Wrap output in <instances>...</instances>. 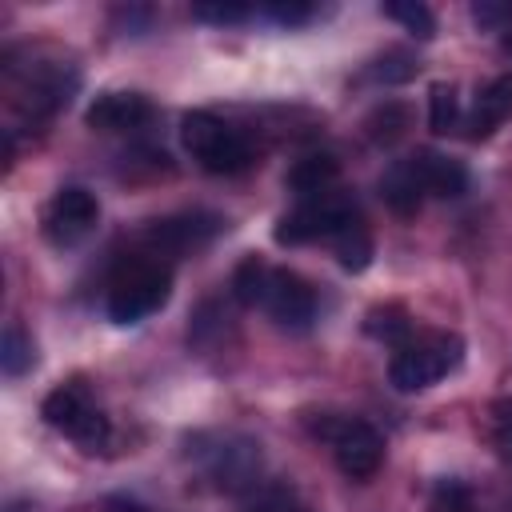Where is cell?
Masks as SVG:
<instances>
[{"label":"cell","instance_id":"8fae6325","mask_svg":"<svg viewBox=\"0 0 512 512\" xmlns=\"http://www.w3.org/2000/svg\"><path fill=\"white\" fill-rule=\"evenodd\" d=\"M84 120L96 132H132V128H140V124L152 120V104L140 92H100L88 104Z\"/></svg>","mask_w":512,"mask_h":512},{"label":"cell","instance_id":"277c9868","mask_svg":"<svg viewBox=\"0 0 512 512\" xmlns=\"http://www.w3.org/2000/svg\"><path fill=\"white\" fill-rule=\"evenodd\" d=\"M180 140L188 156L212 176H236L252 164V144L212 112H200V108L188 112L180 120Z\"/></svg>","mask_w":512,"mask_h":512},{"label":"cell","instance_id":"44dd1931","mask_svg":"<svg viewBox=\"0 0 512 512\" xmlns=\"http://www.w3.org/2000/svg\"><path fill=\"white\" fill-rule=\"evenodd\" d=\"M268 268H272V264H264L260 256H244V260L236 264V272H232V292H236V300H240V304H248V308H256V304H260V292H264Z\"/></svg>","mask_w":512,"mask_h":512},{"label":"cell","instance_id":"52a82bcc","mask_svg":"<svg viewBox=\"0 0 512 512\" xmlns=\"http://www.w3.org/2000/svg\"><path fill=\"white\" fill-rule=\"evenodd\" d=\"M260 308L284 328H308L312 316H316V292L292 268H268V280H264V292H260Z\"/></svg>","mask_w":512,"mask_h":512},{"label":"cell","instance_id":"5b68a950","mask_svg":"<svg viewBox=\"0 0 512 512\" xmlns=\"http://www.w3.org/2000/svg\"><path fill=\"white\" fill-rule=\"evenodd\" d=\"M360 220V208L348 192H320V196H304L292 212H284L272 228L276 244H312V240H336L344 228H352Z\"/></svg>","mask_w":512,"mask_h":512},{"label":"cell","instance_id":"ac0fdd59","mask_svg":"<svg viewBox=\"0 0 512 512\" xmlns=\"http://www.w3.org/2000/svg\"><path fill=\"white\" fill-rule=\"evenodd\" d=\"M32 364H36V352H32L28 332L20 324H8L4 328V344H0V368H4V376H24Z\"/></svg>","mask_w":512,"mask_h":512},{"label":"cell","instance_id":"d6986e66","mask_svg":"<svg viewBox=\"0 0 512 512\" xmlns=\"http://www.w3.org/2000/svg\"><path fill=\"white\" fill-rule=\"evenodd\" d=\"M380 12L388 20H396V24H404L416 40H432L436 36V16L416 0H392V4H380Z\"/></svg>","mask_w":512,"mask_h":512},{"label":"cell","instance_id":"ba28073f","mask_svg":"<svg viewBox=\"0 0 512 512\" xmlns=\"http://www.w3.org/2000/svg\"><path fill=\"white\" fill-rule=\"evenodd\" d=\"M208 476L224 492H244L260 480V444L248 436H216L212 448L200 452Z\"/></svg>","mask_w":512,"mask_h":512},{"label":"cell","instance_id":"83f0119b","mask_svg":"<svg viewBox=\"0 0 512 512\" xmlns=\"http://www.w3.org/2000/svg\"><path fill=\"white\" fill-rule=\"evenodd\" d=\"M276 24H284V28H296V24H308L312 16H316V8L312 4H296V0H288V4H268L264 8Z\"/></svg>","mask_w":512,"mask_h":512},{"label":"cell","instance_id":"4316f807","mask_svg":"<svg viewBox=\"0 0 512 512\" xmlns=\"http://www.w3.org/2000/svg\"><path fill=\"white\" fill-rule=\"evenodd\" d=\"M472 20L480 24V28H492V32H512V4L504 0H480V4H472Z\"/></svg>","mask_w":512,"mask_h":512},{"label":"cell","instance_id":"603a6c76","mask_svg":"<svg viewBox=\"0 0 512 512\" xmlns=\"http://www.w3.org/2000/svg\"><path fill=\"white\" fill-rule=\"evenodd\" d=\"M368 332L388 340V344H404L412 336V320L404 308H372L368 312Z\"/></svg>","mask_w":512,"mask_h":512},{"label":"cell","instance_id":"7402d4cb","mask_svg":"<svg viewBox=\"0 0 512 512\" xmlns=\"http://www.w3.org/2000/svg\"><path fill=\"white\" fill-rule=\"evenodd\" d=\"M416 68H420L416 56H408L404 48H388L384 56H376V60L368 64V76L380 80V84H400V80H412Z\"/></svg>","mask_w":512,"mask_h":512},{"label":"cell","instance_id":"4dcf8cb0","mask_svg":"<svg viewBox=\"0 0 512 512\" xmlns=\"http://www.w3.org/2000/svg\"><path fill=\"white\" fill-rule=\"evenodd\" d=\"M492 416H496V424H512V396L496 400V404H492Z\"/></svg>","mask_w":512,"mask_h":512},{"label":"cell","instance_id":"f546056e","mask_svg":"<svg viewBox=\"0 0 512 512\" xmlns=\"http://www.w3.org/2000/svg\"><path fill=\"white\" fill-rule=\"evenodd\" d=\"M104 512H148V508H144V504H136V500L116 496V500H108V504H104Z\"/></svg>","mask_w":512,"mask_h":512},{"label":"cell","instance_id":"f1b7e54d","mask_svg":"<svg viewBox=\"0 0 512 512\" xmlns=\"http://www.w3.org/2000/svg\"><path fill=\"white\" fill-rule=\"evenodd\" d=\"M496 448L504 460H512V424H496Z\"/></svg>","mask_w":512,"mask_h":512},{"label":"cell","instance_id":"cb8c5ba5","mask_svg":"<svg viewBox=\"0 0 512 512\" xmlns=\"http://www.w3.org/2000/svg\"><path fill=\"white\" fill-rule=\"evenodd\" d=\"M432 512H476V504H472V488L464 484V480H440L436 484V492H432V504H428Z\"/></svg>","mask_w":512,"mask_h":512},{"label":"cell","instance_id":"2e32d148","mask_svg":"<svg viewBox=\"0 0 512 512\" xmlns=\"http://www.w3.org/2000/svg\"><path fill=\"white\" fill-rule=\"evenodd\" d=\"M408 128H412V112H408V104H400V100H384V104H376V108L364 116V136H368L372 144H380V148L396 144Z\"/></svg>","mask_w":512,"mask_h":512},{"label":"cell","instance_id":"9c48e42d","mask_svg":"<svg viewBox=\"0 0 512 512\" xmlns=\"http://www.w3.org/2000/svg\"><path fill=\"white\" fill-rule=\"evenodd\" d=\"M96 220H100V200L88 188L68 184L44 208V236L64 248V244H76L80 236H88Z\"/></svg>","mask_w":512,"mask_h":512},{"label":"cell","instance_id":"5bb4252c","mask_svg":"<svg viewBox=\"0 0 512 512\" xmlns=\"http://www.w3.org/2000/svg\"><path fill=\"white\" fill-rule=\"evenodd\" d=\"M336 176H340V160H336L332 152H308V156H300V160L288 168L284 184L304 200V196L328 192V188L336 184Z\"/></svg>","mask_w":512,"mask_h":512},{"label":"cell","instance_id":"7c38bea8","mask_svg":"<svg viewBox=\"0 0 512 512\" xmlns=\"http://www.w3.org/2000/svg\"><path fill=\"white\" fill-rule=\"evenodd\" d=\"M508 116H512V72H500L496 80H488V84L476 92V104H472V112H468V120H464L468 140L492 136Z\"/></svg>","mask_w":512,"mask_h":512},{"label":"cell","instance_id":"30bf717a","mask_svg":"<svg viewBox=\"0 0 512 512\" xmlns=\"http://www.w3.org/2000/svg\"><path fill=\"white\" fill-rule=\"evenodd\" d=\"M220 216L212 212H180V216H164V220H152L148 232H144V244L152 248V256H184V252H196L204 248L216 232H220Z\"/></svg>","mask_w":512,"mask_h":512},{"label":"cell","instance_id":"6da1fadb","mask_svg":"<svg viewBox=\"0 0 512 512\" xmlns=\"http://www.w3.org/2000/svg\"><path fill=\"white\" fill-rule=\"evenodd\" d=\"M168 296H172L168 264H160V256H132L112 272L104 308L116 324H136V320L160 312L168 304Z\"/></svg>","mask_w":512,"mask_h":512},{"label":"cell","instance_id":"ffe728a7","mask_svg":"<svg viewBox=\"0 0 512 512\" xmlns=\"http://www.w3.org/2000/svg\"><path fill=\"white\" fill-rule=\"evenodd\" d=\"M332 244H336V256H340V264H344L348 272H364V268H368V260H372V240H368L364 220H356L352 228H344Z\"/></svg>","mask_w":512,"mask_h":512},{"label":"cell","instance_id":"1f68e13d","mask_svg":"<svg viewBox=\"0 0 512 512\" xmlns=\"http://www.w3.org/2000/svg\"><path fill=\"white\" fill-rule=\"evenodd\" d=\"M504 48H508V52H512V32H508V36H504Z\"/></svg>","mask_w":512,"mask_h":512},{"label":"cell","instance_id":"8992f818","mask_svg":"<svg viewBox=\"0 0 512 512\" xmlns=\"http://www.w3.org/2000/svg\"><path fill=\"white\" fill-rule=\"evenodd\" d=\"M40 416H44L56 432H64L68 440H76L80 448H100V444H108V436H112L108 416L88 400V392H84L80 384H60V388H52V392L44 396V404H40Z\"/></svg>","mask_w":512,"mask_h":512},{"label":"cell","instance_id":"d4e9b609","mask_svg":"<svg viewBox=\"0 0 512 512\" xmlns=\"http://www.w3.org/2000/svg\"><path fill=\"white\" fill-rule=\"evenodd\" d=\"M252 8L248 4H232V0H204V4H192V20H204V24H240L248 20Z\"/></svg>","mask_w":512,"mask_h":512},{"label":"cell","instance_id":"7a4b0ae2","mask_svg":"<svg viewBox=\"0 0 512 512\" xmlns=\"http://www.w3.org/2000/svg\"><path fill=\"white\" fill-rule=\"evenodd\" d=\"M464 360V340L456 332H412L404 344H396L388 360V380L396 392H420L456 372Z\"/></svg>","mask_w":512,"mask_h":512},{"label":"cell","instance_id":"3957f363","mask_svg":"<svg viewBox=\"0 0 512 512\" xmlns=\"http://www.w3.org/2000/svg\"><path fill=\"white\" fill-rule=\"evenodd\" d=\"M304 424H308V432H312L316 440L332 444L336 468H340L348 480H368V476H376V468L384 464V440H380V432H376L368 420L340 416V412H312Z\"/></svg>","mask_w":512,"mask_h":512},{"label":"cell","instance_id":"e0dca14e","mask_svg":"<svg viewBox=\"0 0 512 512\" xmlns=\"http://www.w3.org/2000/svg\"><path fill=\"white\" fill-rule=\"evenodd\" d=\"M428 128L436 136H448V132L460 128V96H456V84L436 80L428 88Z\"/></svg>","mask_w":512,"mask_h":512},{"label":"cell","instance_id":"4fadbf2b","mask_svg":"<svg viewBox=\"0 0 512 512\" xmlns=\"http://www.w3.org/2000/svg\"><path fill=\"white\" fill-rule=\"evenodd\" d=\"M408 160H412V168H416V176H420V184H424V196L452 200V196H460V192L468 188V172H464V164L452 160V156H440V152H432V148H420V152H412Z\"/></svg>","mask_w":512,"mask_h":512},{"label":"cell","instance_id":"484cf974","mask_svg":"<svg viewBox=\"0 0 512 512\" xmlns=\"http://www.w3.org/2000/svg\"><path fill=\"white\" fill-rule=\"evenodd\" d=\"M248 512H304V504H300V496L292 488L268 484V488L256 492V500L248 504Z\"/></svg>","mask_w":512,"mask_h":512},{"label":"cell","instance_id":"9a60e30c","mask_svg":"<svg viewBox=\"0 0 512 512\" xmlns=\"http://www.w3.org/2000/svg\"><path fill=\"white\" fill-rule=\"evenodd\" d=\"M380 196H384V204H388L396 216L420 212V204H424V184H420V176H416V168H412L408 156L396 160V164L380 176Z\"/></svg>","mask_w":512,"mask_h":512}]
</instances>
